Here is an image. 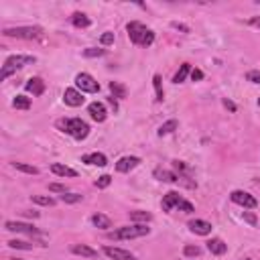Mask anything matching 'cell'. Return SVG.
<instances>
[{
    "label": "cell",
    "instance_id": "6da1fadb",
    "mask_svg": "<svg viewBox=\"0 0 260 260\" xmlns=\"http://www.w3.org/2000/svg\"><path fill=\"white\" fill-rule=\"evenodd\" d=\"M126 31H128V37L134 45H141V47H150L155 41V33L148 31L146 26L139 21H132L126 24Z\"/></svg>",
    "mask_w": 260,
    "mask_h": 260
},
{
    "label": "cell",
    "instance_id": "7a4b0ae2",
    "mask_svg": "<svg viewBox=\"0 0 260 260\" xmlns=\"http://www.w3.org/2000/svg\"><path fill=\"white\" fill-rule=\"evenodd\" d=\"M57 128H61L65 134L73 136L75 141H84V139H88V134H90V124H88V122H84L81 118L59 120L57 122Z\"/></svg>",
    "mask_w": 260,
    "mask_h": 260
},
{
    "label": "cell",
    "instance_id": "3957f363",
    "mask_svg": "<svg viewBox=\"0 0 260 260\" xmlns=\"http://www.w3.org/2000/svg\"><path fill=\"white\" fill-rule=\"evenodd\" d=\"M37 59L33 55H10L4 65H2V71H0V81H4L6 77H10L12 73H17L19 70H23V67L26 65H33Z\"/></svg>",
    "mask_w": 260,
    "mask_h": 260
},
{
    "label": "cell",
    "instance_id": "277c9868",
    "mask_svg": "<svg viewBox=\"0 0 260 260\" xmlns=\"http://www.w3.org/2000/svg\"><path fill=\"white\" fill-rule=\"evenodd\" d=\"M150 234V228H146V224H132V226H122L114 232L108 234V238L112 240H132V238H142Z\"/></svg>",
    "mask_w": 260,
    "mask_h": 260
},
{
    "label": "cell",
    "instance_id": "5b68a950",
    "mask_svg": "<svg viewBox=\"0 0 260 260\" xmlns=\"http://www.w3.org/2000/svg\"><path fill=\"white\" fill-rule=\"evenodd\" d=\"M4 37L33 41V39L43 37V29L41 26H15V29H4Z\"/></svg>",
    "mask_w": 260,
    "mask_h": 260
},
{
    "label": "cell",
    "instance_id": "8992f818",
    "mask_svg": "<svg viewBox=\"0 0 260 260\" xmlns=\"http://www.w3.org/2000/svg\"><path fill=\"white\" fill-rule=\"evenodd\" d=\"M75 88L81 94H98L100 92V84L90 73H77L75 75Z\"/></svg>",
    "mask_w": 260,
    "mask_h": 260
},
{
    "label": "cell",
    "instance_id": "52a82bcc",
    "mask_svg": "<svg viewBox=\"0 0 260 260\" xmlns=\"http://www.w3.org/2000/svg\"><path fill=\"white\" fill-rule=\"evenodd\" d=\"M4 228L8 232H17V234H29V236H39L41 232L33 226V224H26V222H15V220H8L4 224Z\"/></svg>",
    "mask_w": 260,
    "mask_h": 260
},
{
    "label": "cell",
    "instance_id": "ba28073f",
    "mask_svg": "<svg viewBox=\"0 0 260 260\" xmlns=\"http://www.w3.org/2000/svg\"><path fill=\"white\" fill-rule=\"evenodd\" d=\"M232 201L234 203H238V205H242V208H248V210H254L256 205H258V201H256V197H252L250 193H246V191H240V189H236V191H232Z\"/></svg>",
    "mask_w": 260,
    "mask_h": 260
},
{
    "label": "cell",
    "instance_id": "9c48e42d",
    "mask_svg": "<svg viewBox=\"0 0 260 260\" xmlns=\"http://www.w3.org/2000/svg\"><path fill=\"white\" fill-rule=\"evenodd\" d=\"M63 102H65L67 106H71V108H79L81 104L86 102V98H84V94H81L79 90L67 88V90L63 92Z\"/></svg>",
    "mask_w": 260,
    "mask_h": 260
},
{
    "label": "cell",
    "instance_id": "30bf717a",
    "mask_svg": "<svg viewBox=\"0 0 260 260\" xmlns=\"http://www.w3.org/2000/svg\"><path fill=\"white\" fill-rule=\"evenodd\" d=\"M104 254L112 260H139L134 254H130L124 248H118V246H104Z\"/></svg>",
    "mask_w": 260,
    "mask_h": 260
},
{
    "label": "cell",
    "instance_id": "8fae6325",
    "mask_svg": "<svg viewBox=\"0 0 260 260\" xmlns=\"http://www.w3.org/2000/svg\"><path fill=\"white\" fill-rule=\"evenodd\" d=\"M139 165H141V159L139 157H122L116 163V171L118 173H130L132 169H136Z\"/></svg>",
    "mask_w": 260,
    "mask_h": 260
},
{
    "label": "cell",
    "instance_id": "7c38bea8",
    "mask_svg": "<svg viewBox=\"0 0 260 260\" xmlns=\"http://www.w3.org/2000/svg\"><path fill=\"white\" fill-rule=\"evenodd\" d=\"M187 226H189V230L193 232V234H197V236H210V234H212V224L205 222V220H191Z\"/></svg>",
    "mask_w": 260,
    "mask_h": 260
},
{
    "label": "cell",
    "instance_id": "4fadbf2b",
    "mask_svg": "<svg viewBox=\"0 0 260 260\" xmlns=\"http://www.w3.org/2000/svg\"><path fill=\"white\" fill-rule=\"evenodd\" d=\"M88 112H90V116H92L95 122H104V120L108 118V110H106V106H104L102 102H92V104L88 106Z\"/></svg>",
    "mask_w": 260,
    "mask_h": 260
},
{
    "label": "cell",
    "instance_id": "5bb4252c",
    "mask_svg": "<svg viewBox=\"0 0 260 260\" xmlns=\"http://www.w3.org/2000/svg\"><path fill=\"white\" fill-rule=\"evenodd\" d=\"M183 201V197L177 193V191H169V193L163 197V212H171L173 208H179V203Z\"/></svg>",
    "mask_w": 260,
    "mask_h": 260
},
{
    "label": "cell",
    "instance_id": "9a60e30c",
    "mask_svg": "<svg viewBox=\"0 0 260 260\" xmlns=\"http://www.w3.org/2000/svg\"><path fill=\"white\" fill-rule=\"evenodd\" d=\"M24 90L29 92V94H33V95H43V92H45V81L41 79V77H31L24 84Z\"/></svg>",
    "mask_w": 260,
    "mask_h": 260
},
{
    "label": "cell",
    "instance_id": "2e32d148",
    "mask_svg": "<svg viewBox=\"0 0 260 260\" xmlns=\"http://www.w3.org/2000/svg\"><path fill=\"white\" fill-rule=\"evenodd\" d=\"M81 163H86V165H95V167H106L108 165V159L102 153H90V155L81 157Z\"/></svg>",
    "mask_w": 260,
    "mask_h": 260
},
{
    "label": "cell",
    "instance_id": "e0dca14e",
    "mask_svg": "<svg viewBox=\"0 0 260 260\" xmlns=\"http://www.w3.org/2000/svg\"><path fill=\"white\" fill-rule=\"evenodd\" d=\"M208 250H210L212 254H215V256H222V254H226V250H228V244H226L222 238H212V240L208 242Z\"/></svg>",
    "mask_w": 260,
    "mask_h": 260
},
{
    "label": "cell",
    "instance_id": "ac0fdd59",
    "mask_svg": "<svg viewBox=\"0 0 260 260\" xmlns=\"http://www.w3.org/2000/svg\"><path fill=\"white\" fill-rule=\"evenodd\" d=\"M71 252L77 254V256H84V258H98V250L90 248V246H86V244H73Z\"/></svg>",
    "mask_w": 260,
    "mask_h": 260
},
{
    "label": "cell",
    "instance_id": "d6986e66",
    "mask_svg": "<svg viewBox=\"0 0 260 260\" xmlns=\"http://www.w3.org/2000/svg\"><path fill=\"white\" fill-rule=\"evenodd\" d=\"M155 177L159 181H165V183H179V175L175 171H167V169H157Z\"/></svg>",
    "mask_w": 260,
    "mask_h": 260
},
{
    "label": "cell",
    "instance_id": "ffe728a7",
    "mask_svg": "<svg viewBox=\"0 0 260 260\" xmlns=\"http://www.w3.org/2000/svg\"><path fill=\"white\" fill-rule=\"evenodd\" d=\"M51 171L55 173L57 177H77V171H73L71 167H67V165H61V163H53Z\"/></svg>",
    "mask_w": 260,
    "mask_h": 260
},
{
    "label": "cell",
    "instance_id": "44dd1931",
    "mask_svg": "<svg viewBox=\"0 0 260 260\" xmlns=\"http://www.w3.org/2000/svg\"><path fill=\"white\" fill-rule=\"evenodd\" d=\"M92 224H94L95 228H100V230L112 228V220H110L108 215H104V213H94V215H92Z\"/></svg>",
    "mask_w": 260,
    "mask_h": 260
},
{
    "label": "cell",
    "instance_id": "7402d4cb",
    "mask_svg": "<svg viewBox=\"0 0 260 260\" xmlns=\"http://www.w3.org/2000/svg\"><path fill=\"white\" fill-rule=\"evenodd\" d=\"M110 92H112V98H118V100H122V98H126V94H128V90L120 84V81H110Z\"/></svg>",
    "mask_w": 260,
    "mask_h": 260
},
{
    "label": "cell",
    "instance_id": "603a6c76",
    "mask_svg": "<svg viewBox=\"0 0 260 260\" xmlns=\"http://www.w3.org/2000/svg\"><path fill=\"white\" fill-rule=\"evenodd\" d=\"M150 220H153V215H150L148 212H141V210L130 212V222H134V224H146Z\"/></svg>",
    "mask_w": 260,
    "mask_h": 260
},
{
    "label": "cell",
    "instance_id": "cb8c5ba5",
    "mask_svg": "<svg viewBox=\"0 0 260 260\" xmlns=\"http://www.w3.org/2000/svg\"><path fill=\"white\" fill-rule=\"evenodd\" d=\"M71 23L77 26V29H86V26H90V19L84 15V12H73V17H71Z\"/></svg>",
    "mask_w": 260,
    "mask_h": 260
},
{
    "label": "cell",
    "instance_id": "d4e9b609",
    "mask_svg": "<svg viewBox=\"0 0 260 260\" xmlns=\"http://www.w3.org/2000/svg\"><path fill=\"white\" fill-rule=\"evenodd\" d=\"M187 75H191V65H189V63H183V65L179 67V71L175 73L173 81H175V84H183Z\"/></svg>",
    "mask_w": 260,
    "mask_h": 260
},
{
    "label": "cell",
    "instance_id": "484cf974",
    "mask_svg": "<svg viewBox=\"0 0 260 260\" xmlns=\"http://www.w3.org/2000/svg\"><path fill=\"white\" fill-rule=\"evenodd\" d=\"M177 126H179V122H177L175 118H173V120H167L165 124H161V128H159V136H167V134L175 132Z\"/></svg>",
    "mask_w": 260,
    "mask_h": 260
},
{
    "label": "cell",
    "instance_id": "4316f807",
    "mask_svg": "<svg viewBox=\"0 0 260 260\" xmlns=\"http://www.w3.org/2000/svg\"><path fill=\"white\" fill-rule=\"evenodd\" d=\"M12 106H15L17 110H29V108H31V98H26V95H17V98L12 100Z\"/></svg>",
    "mask_w": 260,
    "mask_h": 260
},
{
    "label": "cell",
    "instance_id": "83f0119b",
    "mask_svg": "<svg viewBox=\"0 0 260 260\" xmlns=\"http://www.w3.org/2000/svg\"><path fill=\"white\" fill-rule=\"evenodd\" d=\"M173 169L177 171L179 177H191V169L185 165L183 161H173Z\"/></svg>",
    "mask_w": 260,
    "mask_h": 260
},
{
    "label": "cell",
    "instance_id": "f1b7e54d",
    "mask_svg": "<svg viewBox=\"0 0 260 260\" xmlns=\"http://www.w3.org/2000/svg\"><path fill=\"white\" fill-rule=\"evenodd\" d=\"M12 167H15L17 171H21V173H26V175H37V173H39L37 167L26 165V163H12Z\"/></svg>",
    "mask_w": 260,
    "mask_h": 260
},
{
    "label": "cell",
    "instance_id": "f546056e",
    "mask_svg": "<svg viewBox=\"0 0 260 260\" xmlns=\"http://www.w3.org/2000/svg\"><path fill=\"white\" fill-rule=\"evenodd\" d=\"M31 199H33V203L45 205V208H51V205H55V199H53V197H47V195H33Z\"/></svg>",
    "mask_w": 260,
    "mask_h": 260
},
{
    "label": "cell",
    "instance_id": "4dcf8cb0",
    "mask_svg": "<svg viewBox=\"0 0 260 260\" xmlns=\"http://www.w3.org/2000/svg\"><path fill=\"white\" fill-rule=\"evenodd\" d=\"M8 246H10V248H15V250H31L33 248V244L24 242V240H10Z\"/></svg>",
    "mask_w": 260,
    "mask_h": 260
},
{
    "label": "cell",
    "instance_id": "1f68e13d",
    "mask_svg": "<svg viewBox=\"0 0 260 260\" xmlns=\"http://www.w3.org/2000/svg\"><path fill=\"white\" fill-rule=\"evenodd\" d=\"M106 55V49H95V47H88L84 49V57L94 59V57H104Z\"/></svg>",
    "mask_w": 260,
    "mask_h": 260
},
{
    "label": "cell",
    "instance_id": "d6a6232c",
    "mask_svg": "<svg viewBox=\"0 0 260 260\" xmlns=\"http://www.w3.org/2000/svg\"><path fill=\"white\" fill-rule=\"evenodd\" d=\"M153 86H155V92H157V102H163V98H165V92H163V84H161V75L159 73L153 77Z\"/></svg>",
    "mask_w": 260,
    "mask_h": 260
},
{
    "label": "cell",
    "instance_id": "836d02e7",
    "mask_svg": "<svg viewBox=\"0 0 260 260\" xmlns=\"http://www.w3.org/2000/svg\"><path fill=\"white\" fill-rule=\"evenodd\" d=\"M183 254H185V258H197L201 254V248H199V246H185Z\"/></svg>",
    "mask_w": 260,
    "mask_h": 260
},
{
    "label": "cell",
    "instance_id": "e575fe53",
    "mask_svg": "<svg viewBox=\"0 0 260 260\" xmlns=\"http://www.w3.org/2000/svg\"><path fill=\"white\" fill-rule=\"evenodd\" d=\"M61 201H63V203H77V201H81V195H79V193H71V191H67V193L61 195Z\"/></svg>",
    "mask_w": 260,
    "mask_h": 260
},
{
    "label": "cell",
    "instance_id": "d590c367",
    "mask_svg": "<svg viewBox=\"0 0 260 260\" xmlns=\"http://www.w3.org/2000/svg\"><path fill=\"white\" fill-rule=\"evenodd\" d=\"M110 183H112V177L110 175H102V177H98V181H95V187H98V189H106Z\"/></svg>",
    "mask_w": 260,
    "mask_h": 260
},
{
    "label": "cell",
    "instance_id": "8d00e7d4",
    "mask_svg": "<svg viewBox=\"0 0 260 260\" xmlns=\"http://www.w3.org/2000/svg\"><path fill=\"white\" fill-rule=\"evenodd\" d=\"M100 43H102L104 47L112 45V43H114V33H104V35L100 37Z\"/></svg>",
    "mask_w": 260,
    "mask_h": 260
},
{
    "label": "cell",
    "instance_id": "74e56055",
    "mask_svg": "<svg viewBox=\"0 0 260 260\" xmlns=\"http://www.w3.org/2000/svg\"><path fill=\"white\" fill-rule=\"evenodd\" d=\"M49 191H53V193H67V187L65 185H61V183H51L49 185Z\"/></svg>",
    "mask_w": 260,
    "mask_h": 260
},
{
    "label": "cell",
    "instance_id": "f35d334b",
    "mask_svg": "<svg viewBox=\"0 0 260 260\" xmlns=\"http://www.w3.org/2000/svg\"><path fill=\"white\" fill-rule=\"evenodd\" d=\"M246 79L252 81V84H258L260 86V71H248V73H246Z\"/></svg>",
    "mask_w": 260,
    "mask_h": 260
},
{
    "label": "cell",
    "instance_id": "ab89813d",
    "mask_svg": "<svg viewBox=\"0 0 260 260\" xmlns=\"http://www.w3.org/2000/svg\"><path fill=\"white\" fill-rule=\"evenodd\" d=\"M171 26L175 31H181V33H189V26H185L183 23H171Z\"/></svg>",
    "mask_w": 260,
    "mask_h": 260
},
{
    "label": "cell",
    "instance_id": "60d3db41",
    "mask_svg": "<svg viewBox=\"0 0 260 260\" xmlns=\"http://www.w3.org/2000/svg\"><path fill=\"white\" fill-rule=\"evenodd\" d=\"M244 220L248 222L250 226H256V215H254V213H250V212H244Z\"/></svg>",
    "mask_w": 260,
    "mask_h": 260
},
{
    "label": "cell",
    "instance_id": "b9f144b4",
    "mask_svg": "<svg viewBox=\"0 0 260 260\" xmlns=\"http://www.w3.org/2000/svg\"><path fill=\"white\" fill-rule=\"evenodd\" d=\"M191 79H193V81L203 79V71L201 70H191Z\"/></svg>",
    "mask_w": 260,
    "mask_h": 260
},
{
    "label": "cell",
    "instance_id": "7bdbcfd3",
    "mask_svg": "<svg viewBox=\"0 0 260 260\" xmlns=\"http://www.w3.org/2000/svg\"><path fill=\"white\" fill-rule=\"evenodd\" d=\"M224 106L228 108V110H232V112H236V104H234V102H230V100H224Z\"/></svg>",
    "mask_w": 260,
    "mask_h": 260
},
{
    "label": "cell",
    "instance_id": "ee69618b",
    "mask_svg": "<svg viewBox=\"0 0 260 260\" xmlns=\"http://www.w3.org/2000/svg\"><path fill=\"white\" fill-rule=\"evenodd\" d=\"M248 23H250L252 26H260V17H252V19L248 21Z\"/></svg>",
    "mask_w": 260,
    "mask_h": 260
},
{
    "label": "cell",
    "instance_id": "f6af8a7d",
    "mask_svg": "<svg viewBox=\"0 0 260 260\" xmlns=\"http://www.w3.org/2000/svg\"><path fill=\"white\" fill-rule=\"evenodd\" d=\"M110 106L114 108V110H118V104H116V100H114V98H110Z\"/></svg>",
    "mask_w": 260,
    "mask_h": 260
},
{
    "label": "cell",
    "instance_id": "bcb514c9",
    "mask_svg": "<svg viewBox=\"0 0 260 260\" xmlns=\"http://www.w3.org/2000/svg\"><path fill=\"white\" fill-rule=\"evenodd\" d=\"M12 260H24V258H12Z\"/></svg>",
    "mask_w": 260,
    "mask_h": 260
},
{
    "label": "cell",
    "instance_id": "7dc6e473",
    "mask_svg": "<svg viewBox=\"0 0 260 260\" xmlns=\"http://www.w3.org/2000/svg\"><path fill=\"white\" fill-rule=\"evenodd\" d=\"M258 106H260V98H258Z\"/></svg>",
    "mask_w": 260,
    "mask_h": 260
},
{
    "label": "cell",
    "instance_id": "c3c4849f",
    "mask_svg": "<svg viewBox=\"0 0 260 260\" xmlns=\"http://www.w3.org/2000/svg\"><path fill=\"white\" fill-rule=\"evenodd\" d=\"M189 260H193V258H189Z\"/></svg>",
    "mask_w": 260,
    "mask_h": 260
},
{
    "label": "cell",
    "instance_id": "681fc988",
    "mask_svg": "<svg viewBox=\"0 0 260 260\" xmlns=\"http://www.w3.org/2000/svg\"><path fill=\"white\" fill-rule=\"evenodd\" d=\"M258 4H260V0H258Z\"/></svg>",
    "mask_w": 260,
    "mask_h": 260
},
{
    "label": "cell",
    "instance_id": "f907efd6",
    "mask_svg": "<svg viewBox=\"0 0 260 260\" xmlns=\"http://www.w3.org/2000/svg\"><path fill=\"white\" fill-rule=\"evenodd\" d=\"M246 260H248V258H246Z\"/></svg>",
    "mask_w": 260,
    "mask_h": 260
}]
</instances>
